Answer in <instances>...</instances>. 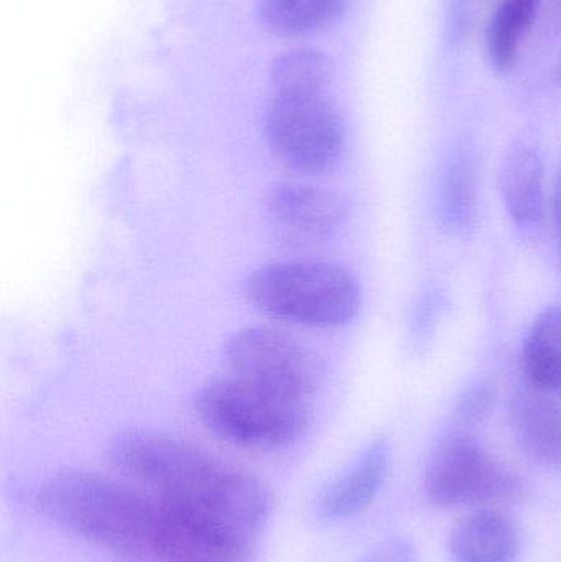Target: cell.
I'll use <instances>...</instances> for the list:
<instances>
[{"label":"cell","mask_w":561,"mask_h":562,"mask_svg":"<svg viewBox=\"0 0 561 562\" xmlns=\"http://www.w3.org/2000/svg\"><path fill=\"white\" fill-rule=\"evenodd\" d=\"M109 464L132 481L160 492L180 491L207 471L217 458L193 442L152 428H127L105 445Z\"/></svg>","instance_id":"7"},{"label":"cell","mask_w":561,"mask_h":562,"mask_svg":"<svg viewBox=\"0 0 561 562\" xmlns=\"http://www.w3.org/2000/svg\"><path fill=\"white\" fill-rule=\"evenodd\" d=\"M194 413L216 438L253 451L299 442L312 425L308 402L280 395L233 375L207 380L194 396Z\"/></svg>","instance_id":"3"},{"label":"cell","mask_w":561,"mask_h":562,"mask_svg":"<svg viewBox=\"0 0 561 562\" xmlns=\"http://www.w3.org/2000/svg\"><path fill=\"white\" fill-rule=\"evenodd\" d=\"M266 137L272 154L296 173H329L345 155V121L325 92L273 94Z\"/></svg>","instance_id":"5"},{"label":"cell","mask_w":561,"mask_h":562,"mask_svg":"<svg viewBox=\"0 0 561 562\" xmlns=\"http://www.w3.org/2000/svg\"><path fill=\"white\" fill-rule=\"evenodd\" d=\"M509 422L514 438L529 461L561 471V405L556 395L527 383L510 398Z\"/></svg>","instance_id":"10"},{"label":"cell","mask_w":561,"mask_h":562,"mask_svg":"<svg viewBox=\"0 0 561 562\" xmlns=\"http://www.w3.org/2000/svg\"><path fill=\"white\" fill-rule=\"evenodd\" d=\"M389 469L391 445L384 436H379L323 487L316 498V514L328 524L351 520L364 514L381 494Z\"/></svg>","instance_id":"9"},{"label":"cell","mask_w":561,"mask_h":562,"mask_svg":"<svg viewBox=\"0 0 561 562\" xmlns=\"http://www.w3.org/2000/svg\"><path fill=\"white\" fill-rule=\"evenodd\" d=\"M480 216V171L473 151L461 148L448 161L440 184L438 217L451 236L473 233Z\"/></svg>","instance_id":"13"},{"label":"cell","mask_w":561,"mask_h":562,"mask_svg":"<svg viewBox=\"0 0 561 562\" xmlns=\"http://www.w3.org/2000/svg\"><path fill=\"white\" fill-rule=\"evenodd\" d=\"M473 23V3L471 0H447L445 9V36L451 46H458L467 40Z\"/></svg>","instance_id":"20"},{"label":"cell","mask_w":561,"mask_h":562,"mask_svg":"<svg viewBox=\"0 0 561 562\" xmlns=\"http://www.w3.org/2000/svg\"><path fill=\"white\" fill-rule=\"evenodd\" d=\"M553 81L557 82V86L561 88V56L559 59V65H557L556 72H553Z\"/></svg>","instance_id":"23"},{"label":"cell","mask_w":561,"mask_h":562,"mask_svg":"<svg viewBox=\"0 0 561 562\" xmlns=\"http://www.w3.org/2000/svg\"><path fill=\"white\" fill-rule=\"evenodd\" d=\"M35 508L63 530L125 557L154 551L157 505L108 475L65 468L43 479Z\"/></svg>","instance_id":"1"},{"label":"cell","mask_w":561,"mask_h":562,"mask_svg":"<svg viewBox=\"0 0 561 562\" xmlns=\"http://www.w3.org/2000/svg\"><path fill=\"white\" fill-rule=\"evenodd\" d=\"M158 562H249V554L198 533L171 518L165 517L157 508V533L154 551Z\"/></svg>","instance_id":"15"},{"label":"cell","mask_w":561,"mask_h":562,"mask_svg":"<svg viewBox=\"0 0 561 562\" xmlns=\"http://www.w3.org/2000/svg\"><path fill=\"white\" fill-rule=\"evenodd\" d=\"M500 191L510 220L532 231L546 216L543 161L532 145L517 144L504 155L500 168Z\"/></svg>","instance_id":"12"},{"label":"cell","mask_w":561,"mask_h":562,"mask_svg":"<svg viewBox=\"0 0 561 562\" xmlns=\"http://www.w3.org/2000/svg\"><path fill=\"white\" fill-rule=\"evenodd\" d=\"M348 0H260L263 23L283 36L318 32L341 16Z\"/></svg>","instance_id":"17"},{"label":"cell","mask_w":561,"mask_h":562,"mask_svg":"<svg viewBox=\"0 0 561 562\" xmlns=\"http://www.w3.org/2000/svg\"><path fill=\"white\" fill-rule=\"evenodd\" d=\"M448 551L453 562H517L520 531L501 508H474L451 528Z\"/></svg>","instance_id":"11"},{"label":"cell","mask_w":561,"mask_h":562,"mask_svg":"<svg viewBox=\"0 0 561 562\" xmlns=\"http://www.w3.org/2000/svg\"><path fill=\"white\" fill-rule=\"evenodd\" d=\"M524 375L542 392L561 393V304L546 307L534 321L523 344Z\"/></svg>","instance_id":"14"},{"label":"cell","mask_w":561,"mask_h":562,"mask_svg":"<svg viewBox=\"0 0 561 562\" xmlns=\"http://www.w3.org/2000/svg\"><path fill=\"white\" fill-rule=\"evenodd\" d=\"M266 213L280 239L293 246H316L341 229L348 203L336 191L283 181L267 191Z\"/></svg>","instance_id":"8"},{"label":"cell","mask_w":561,"mask_h":562,"mask_svg":"<svg viewBox=\"0 0 561 562\" xmlns=\"http://www.w3.org/2000/svg\"><path fill=\"white\" fill-rule=\"evenodd\" d=\"M335 76L332 59L316 49H293L270 66L273 94L325 92Z\"/></svg>","instance_id":"18"},{"label":"cell","mask_w":561,"mask_h":562,"mask_svg":"<svg viewBox=\"0 0 561 562\" xmlns=\"http://www.w3.org/2000/svg\"><path fill=\"white\" fill-rule=\"evenodd\" d=\"M259 313L312 329H336L358 316L359 281L346 267L326 260H280L259 267L244 284Z\"/></svg>","instance_id":"2"},{"label":"cell","mask_w":561,"mask_h":562,"mask_svg":"<svg viewBox=\"0 0 561 562\" xmlns=\"http://www.w3.org/2000/svg\"><path fill=\"white\" fill-rule=\"evenodd\" d=\"M552 217L553 231H556L557 247H559L561 262V168L559 170V175H557L556 187H553Z\"/></svg>","instance_id":"22"},{"label":"cell","mask_w":561,"mask_h":562,"mask_svg":"<svg viewBox=\"0 0 561 562\" xmlns=\"http://www.w3.org/2000/svg\"><path fill=\"white\" fill-rule=\"evenodd\" d=\"M359 562H420L414 544L405 538H391L372 548Z\"/></svg>","instance_id":"21"},{"label":"cell","mask_w":561,"mask_h":562,"mask_svg":"<svg viewBox=\"0 0 561 562\" xmlns=\"http://www.w3.org/2000/svg\"><path fill=\"white\" fill-rule=\"evenodd\" d=\"M524 484L467 429H453L431 449L424 471L428 504L441 510L490 507L514 501Z\"/></svg>","instance_id":"4"},{"label":"cell","mask_w":561,"mask_h":562,"mask_svg":"<svg viewBox=\"0 0 561 562\" xmlns=\"http://www.w3.org/2000/svg\"><path fill=\"white\" fill-rule=\"evenodd\" d=\"M500 393H497L496 385L491 382H476L464 390L458 398L457 406H455V423L460 428H473L480 423L486 422L494 409H496Z\"/></svg>","instance_id":"19"},{"label":"cell","mask_w":561,"mask_h":562,"mask_svg":"<svg viewBox=\"0 0 561 562\" xmlns=\"http://www.w3.org/2000/svg\"><path fill=\"white\" fill-rule=\"evenodd\" d=\"M223 360L227 375L302 402L310 403L322 382L316 353L272 327L237 330L224 346Z\"/></svg>","instance_id":"6"},{"label":"cell","mask_w":561,"mask_h":562,"mask_svg":"<svg viewBox=\"0 0 561 562\" xmlns=\"http://www.w3.org/2000/svg\"><path fill=\"white\" fill-rule=\"evenodd\" d=\"M540 0H504L487 26V56L500 72H509L519 58L524 36L536 22Z\"/></svg>","instance_id":"16"}]
</instances>
